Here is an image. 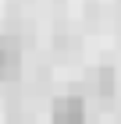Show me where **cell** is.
Returning a JSON list of instances; mask_svg holds the SVG:
<instances>
[{
	"label": "cell",
	"instance_id": "6da1fadb",
	"mask_svg": "<svg viewBox=\"0 0 121 124\" xmlns=\"http://www.w3.org/2000/svg\"><path fill=\"white\" fill-rule=\"evenodd\" d=\"M50 124H85V99L82 96H57L50 106Z\"/></svg>",
	"mask_w": 121,
	"mask_h": 124
},
{
	"label": "cell",
	"instance_id": "7a4b0ae2",
	"mask_svg": "<svg viewBox=\"0 0 121 124\" xmlns=\"http://www.w3.org/2000/svg\"><path fill=\"white\" fill-rule=\"evenodd\" d=\"M21 71V50L14 39L0 36V82H11V78H18Z\"/></svg>",
	"mask_w": 121,
	"mask_h": 124
},
{
	"label": "cell",
	"instance_id": "3957f363",
	"mask_svg": "<svg viewBox=\"0 0 121 124\" xmlns=\"http://www.w3.org/2000/svg\"><path fill=\"white\" fill-rule=\"evenodd\" d=\"M96 89H100V96L114 92V71L111 67H100V71H96Z\"/></svg>",
	"mask_w": 121,
	"mask_h": 124
}]
</instances>
